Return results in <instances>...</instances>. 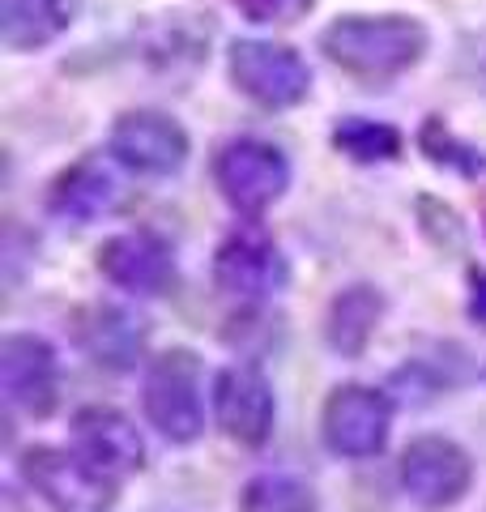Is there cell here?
<instances>
[{
	"label": "cell",
	"mask_w": 486,
	"mask_h": 512,
	"mask_svg": "<svg viewBox=\"0 0 486 512\" xmlns=\"http://www.w3.org/2000/svg\"><path fill=\"white\" fill-rule=\"evenodd\" d=\"M324 56L333 64H342L354 77H397L405 69H414L427 52V30L414 18H337L320 35Z\"/></svg>",
	"instance_id": "6da1fadb"
},
{
	"label": "cell",
	"mask_w": 486,
	"mask_h": 512,
	"mask_svg": "<svg viewBox=\"0 0 486 512\" xmlns=\"http://www.w3.org/2000/svg\"><path fill=\"white\" fill-rule=\"evenodd\" d=\"M22 478L52 512H111L116 508V478L90 466L86 457L69 448H30L22 457Z\"/></svg>",
	"instance_id": "7a4b0ae2"
},
{
	"label": "cell",
	"mask_w": 486,
	"mask_h": 512,
	"mask_svg": "<svg viewBox=\"0 0 486 512\" xmlns=\"http://www.w3.org/2000/svg\"><path fill=\"white\" fill-rule=\"evenodd\" d=\"M145 414L171 444H192L205 431L201 359L192 350H167L145 376Z\"/></svg>",
	"instance_id": "3957f363"
},
{
	"label": "cell",
	"mask_w": 486,
	"mask_h": 512,
	"mask_svg": "<svg viewBox=\"0 0 486 512\" xmlns=\"http://www.w3.org/2000/svg\"><path fill=\"white\" fill-rule=\"evenodd\" d=\"M214 184L231 210L239 214H265L273 201L286 192L290 184V163L278 146H269L261 137H239V141H226L214 158Z\"/></svg>",
	"instance_id": "277c9868"
},
{
	"label": "cell",
	"mask_w": 486,
	"mask_h": 512,
	"mask_svg": "<svg viewBox=\"0 0 486 512\" xmlns=\"http://www.w3.org/2000/svg\"><path fill=\"white\" fill-rule=\"evenodd\" d=\"M231 82L248 94L252 103L282 111V107H295L307 99L312 69H307V60L286 43L239 39L231 47Z\"/></svg>",
	"instance_id": "5b68a950"
},
{
	"label": "cell",
	"mask_w": 486,
	"mask_h": 512,
	"mask_svg": "<svg viewBox=\"0 0 486 512\" xmlns=\"http://www.w3.org/2000/svg\"><path fill=\"white\" fill-rule=\"evenodd\" d=\"M401 487L418 508H452L474 483V461L444 436H418L401 453Z\"/></svg>",
	"instance_id": "8992f818"
},
{
	"label": "cell",
	"mask_w": 486,
	"mask_h": 512,
	"mask_svg": "<svg viewBox=\"0 0 486 512\" xmlns=\"http://www.w3.org/2000/svg\"><path fill=\"white\" fill-rule=\"evenodd\" d=\"M0 393L9 410H22L30 419L52 414L60 397L56 350L35 333H9L0 342Z\"/></svg>",
	"instance_id": "52a82bcc"
},
{
	"label": "cell",
	"mask_w": 486,
	"mask_h": 512,
	"mask_svg": "<svg viewBox=\"0 0 486 512\" xmlns=\"http://www.w3.org/2000/svg\"><path fill=\"white\" fill-rule=\"evenodd\" d=\"M388 427H393V406L367 384H342L324 406V444L337 457H376L388 444Z\"/></svg>",
	"instance_id": "ba28073f"
},
{
	"label": "cell",
	"mask_w": 486,
	"mask_h": 512,
	"mask_svg": "<svg viewBox=\"0 0 486 512\" xmlns=\"http://www.w3.org/2000/svg\"><path fill=\"white\" fill-rule=\"evenodd\" d=\"M107 154L141 175H175L188 163V133L162 111H124L111 128Z\"/></svg>",
	"instance_id": "9c48e42d"
},
{
	"label": "cell",
	"mask_w": 486,
	"mask_h": 512,
	"mask_svg": "<svg viewBox=\"0 0 486 512\" xmlns=\"http://www.w3.org/2000/svg\"><path fill=\"white\" fill-rule=\"evenodd\" d=\"M286 256L265 231H235L214 256V286L231 299H265L286 286Z\"/></svg>",
	"instance_id": "30bf717a"
},
{
	"label": "cell",
	"mask_w": 486,
	"mask_h": 512,
	"mask_svg": "<svg viewBox=\"0 0 486 512\" xmlns=\"http://www.w3.org/2000/svg\"><path fill=\"white\" fill-rule=\"evenodd\" d=\"M99 274L133 295H162L175 286L171 244L154 231H120L99 248Z\"/></svg>",
	"instance_id": "8fae6325"
},
{
	"label": "cell",
	"mask_w": 486,
	"mask_h": 512,
	"mask_svg": "<svg viewBox=\"0 0 486 512\" xmlns=\"http://www.w3.org/2000/svg\"><path fill=\"white\" fill-rule=\"evenodd\" d=\"M214 410H218V427L231 436L235 444H265L273 431V389L265 372L256 363H231L214 384Z\"/></svg>",
	"instance_id": "7c38bea8"
},
{
	"label": "cell",
	"mask_w": 486,
	"mask_h": 512,
	"mask_svg": "<svg viewBox=\"0 0 486 512\" xmlns=\"http://www.w3.org/2000/svg\"><path fill=\"white\" fill-rule=\"evenodd\" d=\"M73 440L77 453L99 466L103 474H111L120 483L124 474H137L145 466V440L141 431L133 427V419L111 406H86L77 410L73 419Z\"/></svg>",
	"instance_id": "4fadbf2b"
},
{
	"label": "cell",
	"mask_w": 486,
	"mask_h": 512,
	"mask_svg": "<svg viewBox=\"0 0 486 512\" xmlns=\"http://www.w3.org/2000/svg\"><path fill=\"white\" fill-rule=\"evenodd\" d=\"M77 342H81V350H86V355L99 367L128 372V367H137L141 355H145L150 325H145V316L128 312V308L99 303V308H86L77 316Z\"/></svg>",
	"instance_id": "5bb4252c"
},
{
	"label": "cell",
	"mask_w": 486,
	"mask_h": 512,
	"mask_svg": "<svg viewBox=\"0 0 486 512\" xmlns=\"http://www.w3.org/2000/svg\"><path fill=\"white\" fill-rule=\"evenodd\" d=\"M124 205V184L99 154L77 158L52 184V210L69 222H99Z\"/></svg>",
	"instance_id": "9a60e30c"
},
{
	"label": "cell",
	"mask_w": 486,
	"mask_h": 512,
	"mask_svg": "<svg viewBox=\"0 0 486 512\" xmlns=\"http://www.w3.org/2000/svg\"><path fill=\"white\" fill-rule=\"evenodd\" d=\"M81 0H0V39L13 52L52 43L73 26Z\"/></svg>",
	"instance_id": "2e32d148"
},
{
	"label": "cell",
	"mask_w": 486,
	"mask_h": 512,
	"mask_svg": "<svg viewBox=\"0 0 486 512\" xmlns=\"http://www.w3.org/2000/svg\"><path fill=\"white\" fill-rule=\"evenodd\" d=\"M384 316V295L376 291V286H346L342 295H337L329 303V320H324V338H329V346L337 350L342 359H359L371 333H376Z\"/></svg>",
	"instance_id": "e0dca14e"
},
{
	"label": "cell",
	"mask_w": 486,
	"mask_h": 512,
	"mask_svg": "<svg viewBox=\"0 0 486 512\" xmlns=\"http://www.w3.org/2000/svg\"><path fill=\"white\" fill-rule=\"evenodd\" d=\"M333 146L342 150L354 163H388L401 154V133L393 124L380 120H363V116H346L333 128Z\"/></svg>",
	"instance_id": "ac0fdd59"
},
{
	"label": "cell",
	"mask_w": 486,
	"mask_h": 512,
	"mask_svg": "<svg viewBox=\"0 0 486 512\" xmlns=\"http://www.w3.org/2000/svg\"><path fill=\"white\" fill-rule=\"evenodd\" d=\"M239 512H320L316 495L290 474H256L243 487Z\"/></svg>",
	"instance_id": "d6986e66"
},
{
	"label": "cell",
	"mask_w": 486,
	"mask_h": 512,
	"mask_svg": "<svg viewBox=\"0 0 486 512\" xmlns=\"http://www.w3.org/2000/svg\"><path fill=\"white\" fill-rule=\"evenodd\" d=\"M418 146H423V154L431 158L435 167H452V171H461V175H478V171H486V158H482L478 150L461 146V141L448 133V124H444V120H435V116L423 124V133H418Z\"/></svg>",
	"instance_id": "ffe728a7"
},
{
	"label": "cell",
	"mask_w": 486,
	"mask_h": 512,
	"mask_svg": "<svg viewBox=\"0 0 486 512\" xmlns=\"http://www.w3.org/2000/svg\"><path fill=\"white\" fill-rule=\"evenodd\" d=\"M231 5L243 13L248 22H265V26H290L299 22L312 0H231Z\"/></svg>",
	"instance_id": "44dd1931"
},
{
	"label": "cell",
	"mask_w": 486,
	"mask_h": 512,
	"mask_svg": "<svg viewBox=\"0 0 486 512\" xmlns=\"http://www.w3.org/2000/svg\"><path fill=\"white\" fill-rule=\"evenodd\" d=\"M469 316L486 329V269H474V274H469Z\"/></svg>",
	"instance_id": "7402d4cb"
},
{
	"label": "cell",
	"mask_w": 486,
	"mask_h": 512,
	"mask_svg": "<svg viewBox=\"0 0 486 512\" xmlns=\"http://www.w3.org/2000/svg\"><path fill=\"white\" fill-rule=\"evenodd\" d=\"M482 222H486V205H482Z\"/></svg>",
	"instance_id": "603a6c76"
}]
</instances>
